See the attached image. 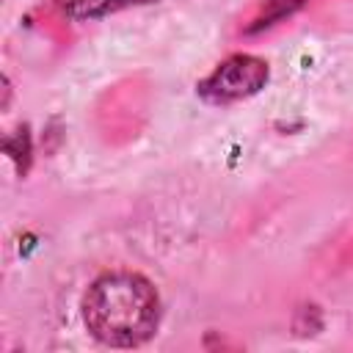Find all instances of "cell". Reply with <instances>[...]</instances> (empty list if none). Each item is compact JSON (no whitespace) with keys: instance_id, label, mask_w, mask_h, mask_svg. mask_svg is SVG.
Here are the masks:
<instances>
[{"instance_id":"cell-1","label":"cell","mask_w":353,"mask_h":353,"mask_svg":"<svg viewBox=\"0 0 353 353\" xmlns=\"http://www.w3.org/2000/svg\"><path fill=\"white\" fill-rule=\"evenodd\" d=\"M83 320L99 342L135 347L157 331L160 298L138 273H105L83 298Z\"/></svg>"},{"instance_id":"cell-2","label":"cell","mask_w":353,"mask_h":353,"mask_svg":"<svg viewBox=\"0 0 353 353\" xmlns=\"http://www.w3.org/2000/svg\"><path fill=\"white\" fill-rule=\"evenodd\" d=\"M265 61L254 55H232L201 83V97H207L210 102H234L256 94L265 85Z\"/></svg>"},{"instance_id":"cell-3","label":"cell","mask_w":353,"mask_h":353,"mask_svg":"<svg viewBox=\"0 0 353 353\" xmlns=\"http://www.w3.org/2000/svg\"><path fill=\"white\" fill-rule=\"evenodd\" d=\"M135 3H149V0H58L61 11L72 19H94V17H105L110 11L135 6Z\"/></svg>"}]
</instances>
